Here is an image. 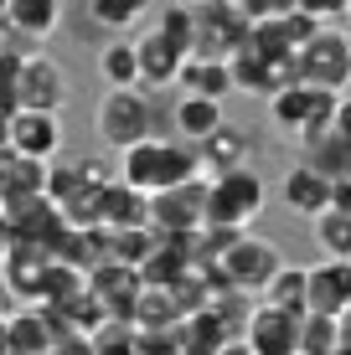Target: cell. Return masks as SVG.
Returning <instances> with one entry per match:
<instances>
[{"label":"cell","instance_id":"obj_28","mask_svg":"<svg viewBox=\"0 0 351 355\" xmlns=\"http://www.w3.org/2000/svg\"><path fill=\"white\" fill-rule=\"evenodd\" d=\"M310 227H316L320 258H351V211L346 206H325Z\"/></svg>","mask_w":351,"mask_h":355},{"label":"cell","instance_id":"obj_37","mask_svg":"<svg viewBox=\"0 0 351 355\" xmlns=\"http://www.w3.org/2000/svg\"><path fill=\"white\" fill-rule=\"evenodd\" d=\"M331 206H346L351 211V170L346 175H331Z\"/></svg>","mask_w":351,"mask_h":355},{"label":"cell","instance_id":"obj_39","mask_svg":"<svg viewBox=\"0 0 351 355\" xmlns=\"http://www.w3.org/2000/svg\"><path fill=\"white\" fill-rule=\"evenodd\" d=\"M10 242H16V227H10V222H6V211H0V258L10 252Z\"/></svg>","mask_w":351,"mask_h":355},{"label":"cell","instance_id":"obj_43","mask_svg":"<svg viewBox=\"0 0 351 355\" xmlns=\"http://www.w3.org/2000/svg\"><path fill=\"white\" fill-rule=\"evenodd\" d=\"M6 304H10V288H6V273H0V309H6ZM10 314V309H6Z\"/></svg>","mask_w":351,"mask_h":355},{"label":"cell","instance_id":"obj_3","mask_svg":"<svg viewBox=\"0 0 351 355\" xmlns=\"http://www.w3.org/2000/svg\"><path fill=\"white\" fill-rule=\"evenodd\" d=\"M336 98H341V93L316 88V83H305V78H289L279 93H269V119H274V129H279L284 139L305 144L310 134H320L325 124H331Z\"/></svg>","mask_w":351,"mask_h":355},{"label":"cell","instance_id":"obj_13","mask_svg":"<svg viewBox=\"0 0 351 355\" xmlns=\"http://www.w3.org/2000/svg\"><path fill=\"white\" fill-rule=\"evenodd\" d=\"M67 144L63 114H47V108H16L10 114V150L31 155V160H57Z\"/></svg>","mask_w":351,"mask_h":355},{"label":"cell","instance_id":"obj_30","mask_svg":"<svg viewBox=\"0 0 351 355\" xmlns=\"http://www.w3.org/2000/svg\"><path fill=\"white\" fill-rule=\"evenodd\" d=\"M150 6L155 0H88V16H93V26H104V31H124V26H135Z\"/></svg>","mask_w":351,"mask_h":355},{"label":"cell","instance_id":"obj_29","mask_svg":"<svg viewBox=\"0 0 351 355\" xmlns=\"http://www.w3.org/2000/svg\"><path fill=\"white\" fill-rule=\"evenodd\" d=\"M155 242H161V232H155V227H124V232H108L114 263H129V268H140L145 258H150Z\"/></svg>","mask_w":351,"mask_h":355},{"label":"cell","instance_id":"obj_9","mask_svg":"<svg viewBox=\"0 0 351 355\" xmlns=\"http://www.w3.org/2000/svg\"><path fill=\"white\" fill-rule=\"evenodd\" d=\"M202 206H207V175H191L171 191L150 196V227L161 237H176V232H197L202 227Z\"/></svg>","mask_w":351,"mask_h":355},{"label":"cell","instance_id":"obj_23","mask_svg":"<svg viewBox=\"0 0 351 355\" xmlns=\"http://www.w3.org/2000/svg\"><path fill=\"white\" fill-rule=\"evenodd\" d=\"M6 21L21 36H31V42H47V36L63 26V0H10Z\"/></svg>","mask_w":351,"mask_h":355},{"label":"cell","instance_id":"obj_7","mask_svg":"<svg viewBox=\"0 0 351 355\" xmlns=\"http://www.w3.org/2000/svg\"><path fill=\"white\" fill-rule=\"evenodd\" d=\"M16 98H21V108H47V114H63L67 98H72L67 67L57 62L52 52H26V57H21V72H16Z\"/></svg>","mask_w":351,"mask_h":355},{"label":"cell","instance_id":"obj_10","mask_svg":"<svg viewBox=\"0 0 351 355\" xmlns=\"http://www.w3.org/2000/svg\"><path fill=\"white\" fill-rule=\"evenodd\" d=\"M300 320L305 314H289V309H274V304H253L248 309V324H243V340L253 355H300Z\"/></svg>","mask_w":351,"mask_h":355},{"label":"cell","instance_id":"obj_27","mask_svg":"<svg viewBox=\"0 0 351 355\" xmlns=\"http://www.w3.org/2000/svg\"><path fill=\"white\" fill-rule=\"evenodd\" d=\"M155 31H161L181 57H191V52H197V6H186V0L161 6V10H155Z\"/></svg>","mask_w":351,"mask_h":355},{"label":"cell","instance_id":"obj_14","mask_svg":"<svg viewBox=\"0 0 351 355\" xmlns=\"http://www.w3.org/2000/svg\"><path fill=\"white\" fill-rule=\"evenodd\" d=\"M310 273V314H341L351 309V258H320Z\"/></svg>","mask_w":351,"mask_h":355},{"label":"cell","instance_id":"obj_12","mask_svg":"<svg viewBox=\"0 0 351 355\" xmlns=\"http://www.w3.org/2000/svg\"><path fill=\"white\" fill-rule=\"evenodd\" d=\"M0 273H6V288H10V299H21V304H36L47 293V273H52V252L42 248V242H26V237H16L10 242V252L0 258Z\"/></svg>","mask_w":351,"mask_h":355},{"label":"cell","instance_id":"obj_35","mask_svg":"<svg viewBox=\"0 0 351 355\" xmlns=\"http://www.w3.org/2000/svg\"><path fill=\"white\" fill-rule=\"evenodd\" d=\"M331 134H336V139H341L346 150H351V98H346V93L336 98V114H331Z\"/></svg>","mask_w":351,"mask_h":355},{"label":"cell","instance_id":"obj_6","mask_svg":"<svg viewBox=\"0 0 351 355\" xmlns=\"http://www.w3.org/2000/svg\"><path fill=\"white\" fill-rule=\"evenodd\" d=\"M217 268H222V278L233 288H243V293H253L259 299L263 288H269V278L284 268V252L274 248L269 237H253V232H243V237L233 242V248L217 258Z\"/></svg>","mask_w":351,"mask_h":355},{"label":"cell","instance_id":"obj_17","mask_svg":"<svg viewBox=\"0 0 351 355\" xmlns=\"http://www.w3.org/2000/svg\"><path fill=\"white\" fill-rule=\"evenodd\" d=\"M248 155H253V139L238 124H227V119L197 144V160H202V175H207V180L212 175H227V170H238V165H248Z\"/></svg>","mask_w":351,"mask_h":355},{"label":"cell","instance_id":"obj_2","mask_svg":"<svg viewBox=\"0 0 351 355\" xmlns=\"http://www.w3.org/2000/svg\"><path fill=\"white\" fill-rule=\"evenodd\" d=\"M93 124H99V139L108 150H129V144H140V139L155 134L161 108H155L150 88H104Z\"/></svg>","mask_w":351,"mask_h":355},{"label":"cell","instance_id":"obj_15","mask_svg":"<svg viewBox=\"0 0 351 355\" xmlns=\"http://www.w3.org/2000/svg\"><path fill=\"white\" fill-rule=\"evenodd\" d=\"M279 196H284V211L289 216H305V222H316V216L331 206V175H325L320 165H295L284 175V186H279Z\"/></svg>","mask_w":351,"mask_h":355},{"label":"cell","instance_id":"obj_34","mask_svg":"<svg viewBox=\"0 0 351 355\" xmlns=\"http://www.w3.org/2000/svg\"><path fill=\"white\" fill-rule=\"evenodd\" d=\"M238 6L248 10V21H263V16H284V10H295L300 0H238Z\"/></svg>","mask_w":351,"mask_h":355},{"label":"cell","instance_id":"obj_26","mask_svg":"<svg viewBox=\"0 0 351 355\" xmlns=\"http://www.w3.org/2000/svg\"><path fill=\"white\" fill-rule=\"evenodd\" d=\"M99 78L104 88H140V52L129 36H114L99 52Z\"/></svg>","mask_w":351,"mask_h":355},{"label":"cell","instance_id":"obj_20","mask_svg":"<svg viewBox=\"0 0 351 355\" xmlns=\"http://www.w3.org/2000/svg\"><path fill=\"white\" fill-rule=\"evenodd\" d=\"M10 196H47V160H31L0 144V201Z\"/></svg>","mask_w":351,"mask_h":355},{"label":"cell","instance_id":"obj_19","mask_svg":"<svg viewBox=\"0 0 351 355\" xmlns=\"http://www.w3.org/2000/svg\"><path fill=\"white\" fill-rule=\"evenodd\" d=\"M181 93H197V98H217L222 103L227 93H233V72H227V57H202L191 52L186 62H181Z\"/></svg>","mask_w":351,"mask_h":355},{"label":"cell","instance_id":"obj_4","mask_svg":"<svg viewBox=\"0 0 351 355\" xmlns=\"http://www.w3.org/2000/svg\"><path fill=\"white\" fill-rule=\"evenodd\" d=\"M263 180L253 165H238L227 175L207 180V206H202V227H248L263 211Z\"/></svg>","mask_w":351,"mask_h":355},{"label":"cell","instance_id":"obj_18","mask_svg":"<svg viewBox=\"0 0 351 355\" xmlns=\"http://www.w3.org/2000/svg\"><path fill=\"white\" fill-rule=\"evenodd\" d=\"M99 216H104L108 232L150 227V196L135 191L129 180H108V186H104V201H99Z\"/></svg>","mask_w":351,"mask_h":355},{"label":"cell","instance_id":"obj_44","mask_svg":"<svg viewBox=\"0 0 351 355\" xmlns=\"http://www.w3.org/2000/svg\"><path fill=\"white\" fill-rule=\"evenodd\" d=\"M300 355H341V350H300Z\"/></svg>","mask_w":351,"mask_h":355},{"label":"cell","instance_id":"obj_45","mask_svg":"<svg viewBox=\"0 0 351 355\" xmlns=\"http://www.w3.org/2000/svg\"><path fill=\"white\" fill-rule=\"evenodd\" d=\"M186 6H202V0H186Z\"/></svg>","mask_w":351,"mask_h":355},{"label":"cell","instance_id":"obj_47","mask_svg":"<svg viewBox=\"0 0 351 355\" xmlns=\"http://www.w3.org/2000/svg\"><path fill=\"white\" fill-rule=\"evenodd\" d=\"M0 320H6V309H0Z\"/></svg>","mask_w":351,"mask_h":355},{"label":"cell","instance_id":"obj_42","mask_svg":"<svg viewBox=\"0 0 351 355\" xmlns=\"http://www.w3.org/2000/svg\"><path fill=\"white\" fill-rule=\"evenodd\" d=\"M10 114L16 108H0V144H10Z\"/></svg>","mask_w":351,"mask_h":355},{"label":"cell","instance_id":"obj_22","mask_svg":"<svg viewBox=\"0 0 351 355\" xmlns=\"http://www.w3.org/2000/svg\"><path fill=\"white\" fill-rule=\"evenodd\" d=\"M171 124H176V134L186 144H202L207 134L222 124V103L217 98H197V93H181L176 98V114H171Z\"/></svg>","mask_w":351,"mask_h":355},{"label":"cell","instance_id":"obj_32","mask_svg":"<svg viewBox=\"0 0 351 355\" xmlns=\"http://www.w3.org/2000/svg\"><path fill=\"white\" fill-rule=\"evenodd\" d=\"M93 355H140V350H135V324L108 320L99 335H93Z\"/></svg>","mask_w":351,"mask_h":355},{"label":"cell","instance_id":"obj_41","mask_svg":"<svg viewBox=\"0 0 351 355\" xmlns=\"http://www.w3.org/2000/svg\"><path fill=\"white\" fill-rule=\"evenodd\" d=\"M336 350H341V355H351V309L341 314V345H336Z\"/></svg>","mask_w":351,"mask_h":355},{"label":"cell","instance_id":"obj_8","mask_svg":"<svg viewBox=\"0 0 351 355\" xmlns=\"http://www.w3.org/2000/svg\"><path fill=\"white\" fill-rule=\"evenodd\" d=\"M253 21L238 0H202L197 6V52L202 57H233L248 42Z\"/></svg>","mask_w":351,"mask_h":355},{"label":"cell","instance_id":"obj_36","mask_svg":"<svg viewBox=\"0 0 351 355\" xmlns=\"http://www.w3.org/2000/svg\"><path fill=\"white\" fill-rule=\"evenodd\" d=\"M52 350L57 355H93V335H63Z\"/></svg>","mask_w":351,"mask_h":355},{"label":"cell","instance_id":"obj_40","mask_svg":"<svg viewBox=\"0 0 351 355\" xmlns=\"http://www.w3.org/2000/svg\"><path fill=\"white\" fill-rule=\"evenodd\" d=\"M217 355H253V350H248V340H243V335H233V340H227V345L217 350Z\"/></svg>","mask_w":351,"mask_h":355},{"label":"cell","instance_id":"obj_46","mask_svg":"<svg viewBox=\"0 0 351 355\" xmlns=\"http://www.w3.org/2000/svg\"><path fill=\"white\" fill-rule=\"evenodd\" d=\"M346 16H351V0H346Z\"/></svg>","mask_w":351,"mask_h":355},{"label":"cell","instance_id":"obj_21","mask_svg":"<svg viewBox=\"0 0 351 355\" xmlns=\"http://www.w3.org/2000/svg\"><path fill=\"white\" fill-rule=\"evenodd\" d=\"M176 340H181V355H217L227 340H233V329L217 320L212 309H197V314H181Z\"/></svg>","mask_w":351,"mask_h":355},{"label":"cell","instance_id":"obj_16","mask_svg":"<svg viewBox=\"0 0 351 355\" xmlns=\"http://www.w3.org/2000/svg\"><path fill=\"white\" fill-rule=\"evenodd\" d=\"M135 52H140V88H150V93H161V88H176V78H181V62L186 57L176 52L171 42H165L161 31H140L135 36Z\"/></svg>","mask_w":351,"mask_h":355},{"label":"cell","instance_id":"obj_38","mask_svg":"<svg viewBox=\"0 0 351 355\" xmlns=\"http://www.w3.org/2000/svg\"><path fill=\"white\" fill-rule=\"evenodd\" d=\"M0 355H26V345L10 335V324H6V320H0Z\"/></svg>","mask_w":351,"mask_h":355},{"label":"cell","instance_id":"obj_24","mask_svg":"<svg viewBox=\"0 0 351 355\" xmlns=\"http://www.w3.org/2000/svg\"><path fill=\"white\" fill-rule=\"evenodd\" d=\"M129 324H135V329H176V324H181V304H176V293H171V288L145 284V288L135 293Z\"/></svg>","mask_w":351,"mask_h":355},{"label":"cell","instance_id":"obj_1","mask_svg":"<svg viewBox=\"0 0 351 355\" xmlns=\"http://www.w3.org/2000/svg\"><path fill=\"white\" fill-rule=\"evenodd\" d=\"M191 175H202L197 144H176V139L150 134V139L119 150V180H129V186L145 191V196L171 191V186H181V180H191Z\"/></svg>","mask_w":351,"mask_h":355},{"label":"cell","instance_id":"obj_5","mask_svg":"<svg viewBox=\"0 0 351 355\" xmlns=\"http://www.w3.org/2000/svg\"><path fill=\"white\" fill-rule=\"evenodd\" d=\"M295 78L316 83V88H331V93H346V83H351V31L320 26L295 52Z\"/></svg>","mask_w":351,"mask_h":355},{"label":"cell","instance_id":"obj_25","mask_svg":"<svg viewBox=\"0 0 351 355\" xmlns=\"http://www.w3.org/2000/svg\"><path fill=\"white\" fill-rule=\"evenodd\" d=\"M263 304H274V309H289V314H310V273L295 263H284L279 273L269 278V288L259 293Z\"/></svg>","mask_w":351,"mask_h":355},{"label":"cell","instance_id":"obj_33","mask_svg":"<svg viewBox=\"0 0 351 355\" xmlns=\"http://www.w3.org/2000/svg\"><path fill=\"white\" fill-rule=\"evenodd\" d=\"M295 10H305V16H316L320 26H325V21H341L346 16V0H300Z\"/></svg>","mask_w":351,"mask_h":355},{"label":"cell","instance_id":"obj_31","mask_svg":"<svg viewBox=\"0 0 351 355\" xmlns=\"http://www.w3.org/2000/svg\"><path fill=\"white\" fill-rule=\"evenodd\" d=\"M341 345V320L336 314H305L300 320V350H336Z\"/></svg>","mask_w":351,"mask_h":355},{"label":"cell","instance_id":"obj_11","mask_svg":"<svg viewBox=\"0 0 351 355\" xmlns=\"http://www.w3.org/2000/svg\"><path fill=\"white\" fill-rule=\"evenodd\" d=\"M227 72H233V93H248V98H269L279 93L289 78H295V62H279V57L259 52L253 42H243L233 57H227Z\"/></svg>","mask_w":351,"mask_h":355}]
</instances>
